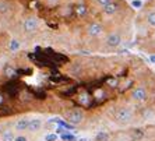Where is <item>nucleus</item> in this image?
<instances>
[{"mask_svg":"<svg viewBox=\"0 0 155 141\" xmlns=\"http://www.w3.org/2000/svg\"><path fill=\"white\" fill-rule=\"evenodd\" d=\"M24 74L32 113L58 115L76 130L143 124L155 113V70L129 49L64 53L31 46Z\"/></svg>","mask_w":155,"mask_h":141,"instance_id":"f257e3e1","label":"nucleus"},{"mask_svg":"<svg viewBox=\"0 0 155 141\" xmlns=\"http://www.w3.org/2000/svg\"><path fill=\"white\" fill-rule=\"evenodd\" d=\"M45 46L64 53H116L133 45L129 0H38Z\"/></svg>","mask_w":155,"mask_h":141,"instance_id":"f03ea898","label":"nucleus"},{"mask_svg":"<svg viewBox=\"0 0 155 141\" xmlns=\"http://www.w3.org/2000/svg\"><path fill=\"white\" fill-rule=\"evenodd\" d=\"M36 4L38 0H0V25L21 48L45 45V29Z\"/></svg>","mask_w":155,"mask_h":141,"instance_id":"7ed1b4c3","label":"nucleus"},{"mask_svg":"<svg viewBox=\"0 0 155 141\" xmlns=\"http://www.w3.org/2000/svg\"><path fill=\"white\" fill-rule=\"evenodd\" d=\"M131 46L148 56L155 54V0H144L137 8Z\"/></svg>","mask_w":155,"mask_h":141,"instance_id":"20e7f679","label":"nucleus"},{"mask_svg":"<svg viewBox=\"0 0 155 141\" xmlns=\"http://www.w3.org/2000/svg\"><path fill=\"white\" fill-rule=\"evenodd\" d=\"M92 141H155V124H134L101 130Z\"/></svg>","mask_w":155,"mask_h":141,"instance_id":"39448f33","label":"nucleus"},{"mask_svg":"<svg viewBox=\"0 0 155 141\" xmlns=\"http://www.w3.org/2000/svg\"><path fill=\"white\" fill-rule=\"evenodd\" d=\"M13 36L6 28L0 25V67L6 62V59L11 54L13 51Z\"/></svg>","mask_w":155,"mask_h":141,"instance_id":"423d86ee","label":"nucleus"},{"mask_svg":"<svg viewBox=\"0 0 155 141\" xmlns=\"http://www.w3.org/2000/svg\"><path fill=\"white\" fill-rule=\"evenodd\" d=\"M29 122H31V119H28L27 116H21V119H18L17 122L14 123V129H15L17 131L28 130V127H29Z\"/></svg>","mask_w":155,"mask_h":141,"instance_id":"0eeeda50","label":"nucleus"},{"mask_svg":"<svg viewBox=\"0 0 155 141\" xmlns=\"http://www.w3.org/2000/svg\"><path fill=\"white\" fill-rule=\"evenodd\" d=\"M41 126H42V120H41V119H31L28 130L32 131V133H35V131L41 130Z\"/></svg>","mask_w":155,"mask_h":141,"instance_id":"6e6552de","label":"nucleus"},{"mask_svg":"<svg viewBox=\"0 0 155 141\" xmlns=\"http://www.w3.org/2000/svg\"><path fill=\"white\" fill-rule=\"evenodd\" d=\"M14 133L11 130H7L4 131V133H2V141H14Z\"/></svg>","mask_w":155,"mask_h":141,"instance_id":"1a4fd4ad","label":"nucleus"},{"mask_svg":"<svg viewBox=\"0 0 155 141\" xmlns=\"http://www.w3.org/2000/svg\"><path fill=\"white\" fill-rule=\"evenodd\" d=\"M60 140H63V141H76V137L70 133H64V134H60Z\"/></svg>","mask_w":155,"mask_h":141,"instance_id":"9d476101","label":"nucleus"},{"mask_svg":"<svg viewBox=\"0 0 155 141\" xmlns=\"http://www.w3.org/2000/svg\"><path fill=\"white\" fill-rule=\"evenodd\" d=\"M58 134L56 133H51V134H48L46 137H45V140L46 141H58Z\"/></svg>","mask_w":155,"mask_h":141,"instance_id":"9b49d317","label":"nucleus"},{"mask_svg":"<svg viewBox=\"0 0 155 141\" xmlns=\"http://www.w3.org/2000/svg\"><path fill=\"white\" fill-rule=\"evenodd\" d=\"M14 141H28V138H27L25 136H17V137L14 138Z\"/></svg>","mask_w":155,"mask_h":141,"instance_id":"f8f14e48","label":"nucleus"},{"mask_svg":"<svg viewBox=\"0 0 155 141\" xmlns=\"http://www.w3.org/2000/svg\"><path fill=\"white\" fill-rule=\"evenodd\" d=\"M0 136H2V129H0Z\"/></svg>","mask_w":155,"mask_h":141,"instance_id":"ddd939ff","label":"nucleus"}]
</instances>
